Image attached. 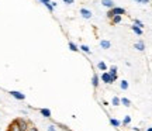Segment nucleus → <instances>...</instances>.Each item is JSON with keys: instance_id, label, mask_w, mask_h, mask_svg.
<instances>
[{"instance_id": "obj_15", "label": "nucleus", "mask_w": 152, "mask_h": 131, "mask_svg": "<svg viewBox=\"0 0 152 131\" xmlns=\"http://www.w3.org/2000/svg\"><path fill=\"white\" fill-rule=\"evenodd\" d=\"M120 102H121V104L123 106H125V107H131V100L127 97H121L120 99Z\"/></svg>"}, {"instance_id": "obj_18", "label": "nucleus", "mask_w": 152, "mask_h": 131, "mask_svg": "<svg viewBox=\"0 0 152 131\" xmlns=\"http://www.w3.org/2000/svg\"><path fill=\"white\" fill-rule=\"evenodd\" d=\"M97 69H100V71H103V72L109 71V68H107V65H106L104 62H99V64H97Z\"/></svg>"}, {"instance_id": "obj_13", "label": "nucleus", "mask_w": 152, "mask_h": 131, "mask_svg": "<svg viewBox=\"0 0 152 131\" xmlns=\"http://www.w3.org/2000/svg\"><path fill=\"white\" fill-rule=\"evenodd\" d=\"M134 48L138 49V51H144L145 49V44L142 42V41H138V42L134 44Z\"/></svg>"}, {"instance_id": "obj_8", "label": "nucleus", "mask_w": 152, "mask_h": 131, "mask_svg": "<svg viewBox=\"0 0 152 131\" xmlns=\"http://www.w3.org/2000/svg\"><path fill=\"white\" fill-rule=\"evenodd\" d=\"M38 1H39V3H42V4L45 6V7H47L51 13L54 11V7H52V4H51V0H38Z\"/></svg>"}, {"instance_id": "obj_12", "label": "nucleus", "mask_w": 152, "mask_h": 131, "mask_svg": "<svg viewBox=\"0 0 152 131\" xmlns=\"http://www.w3.org/2000/svg\"><path fill=\"white\" fill-rule=\"evenodd\" d=\"M100 47L103 49H109L110 47H111V42L107 41V40H102V41H100Z\"/></svg>"}, {"instance_id": "obj_9", "label": "nucleus", "mask_w": 152, "mask_h": 131, "mask_svg": "<svg viewBox=\"0 0 152 131\" xmlns=\"http://www.w3.org/2000/svg\"><path fill=\"white\" fill-rule=\"evenodd\" d=\"M99 76H97V73H93V76H92V86L94 87V89H97L99 87Z\"/></svg>"}, {"instance_id": "obj_5", "label": "nucleus", "mask_w": 152, "mask_h": 131, "mask_svg": "<svg viewBox=\"0 0 152 131\" xmlns=\"http://www.w3.org/2000/svg\"><path fill=\"white\" fill-rule=\"evenodd\" d=\"M7 131H21V130H20V127L17 124V121L13 120L10 124H9V127H7Z\"/></svg>"}, {"instance_id": "obj_27", "label": "nucleus", "mask_w": 152, "mask_h": 131, "mask_svg": "<svg viewBox=\"0 0 152 131\" xmlns=\"http://www.w3.org/2000/svg\"><path fill=\"white\" fill-rule=\"evenodd\" d=\"M137 3H142V4H148L149 3V0H135Z\"/></svg>"}, {"instance_id": "obj_4", "label": "nucleus", "mask_w": 152, "mask_h": 131, "mask_svg": "<svg viewBox=\"0 0 152 131\" xmlns=\"http://www.w3.org/2000/svg\"><path fill=\"white\" fill-rule=\"evenodd\" d=\"M102 81H103L104 83H107V85H111V83H113V81H111V75H110L107 71L102 73Z\"/></svg>"}, {"instance_id": "obj_31", "label": "nucleus", "mask_w": 152, "mask_h": 131, "mask_svg": "<svg viewBox=\"0 0 152 131\" xmlns=\"http://www.w3.org/2000/svg\"><path fill=\"white\" fill-rule=\"evenodd\" d=\"M6 131H7V130H6Z\"/></svg>"}, {"instance_id": "obj_28", "label": "nucleus", "mask_w": 152, "mask_h": 131, "mask_svg": "<svg viewBox=\"0 0 152 131\" xmlns=\"http://www.w3.org/2000/svg\"><path fill=\"white\" fill-rule=\"evenodd\" d=\"M62 1H64L65 4H73V3H75V0H62Z\"/></svg>"}, {"instance_id": "obj_20", "label": "nucleus", "mask_w": 152, "mask_h": 131, "mask_svg": "<svg viewBox=\"0 0 152 131\" xmlns=\"http://www.w3.org/2000/svg\"><path fill=\"white\" fill-rule=\"evenodd\" d=\"M130 123H131V116H125L124 120L121 121V124H123V126H128Z\"/></svg>"}, {"instance_id": "obj_16", "label": "nucleus", "mask_w": 152, "mask_h": 131, "mask_svg": "<svg viewBox=\"0 0 152 131\" xmlns=\"http://www.w3.org/2000/svg\"><path fill=\"white\" fill-rule=\"evenodd\" d=\"M110 124H111L113 127H115V128H117V127L121 126V121L117 120V119H113V117H111V119H110Z\"/></svg>"}, {"instance_id": "obj_7", "label": "nucleus", "mask_w": 152, "mask_h": 131, "mask_svg": "<svg viewBox=\"0 0 152 131\" xmlns=\"http://www.w3.org/2000/svg\"><path fill=\"white\" fill-rule=\"evenodd\" d=\"M39 113H41V116L45 117V119H51V116H52V113H51L49 109H39Z\"/></svg>"}, {"instance_id": "obj_17", "label": "nucleus", "mask_w": 152, "mask_h": 131, "mask_svg": "<svg viewBox=\"0 0 152 131\" xmlns=\"http://www.w3.org/2000/svg\"><path fill=\"white\" fill-rule=\"evenodd\" d=\"M68 47H69V49H71L72 52H77V51H80V49L76 47V44H73L72 41H69V44H68Z\"/></svg>"}, {"instance_id": "obj_24", "label": "nucleus", "mask_w": 152, "mask_h": 131, "mask_svg": "<svg viewBox=\"0 0 152 131\" xmlns=\"http://www.w3.org/2000/svg\"><path fill=\"white\" fill-rule=\"evenodd\" d=\"M134 24H135L137 27H140V28H142V27H144V23H142V21H140V20H134Z\"/></svg>"}, {"instance_id": "obj_6", "label": "nucleus", "mask_w": 152, "mask_h": 131, "mask_svg": "<svg viewBox=\"0 0 152 131\" xmlns=\"http://www.w3.org/2000/svg\"><path fill=\"white\" fill-rule=\"evenodd\" d=\"M80 14L83 18H86V20H89V18H92V11L87 10V9H80Z\"/></svg>"}, {"instance_id": "obj_21", "label": "nucleus", "mask_w": 152, "mask_h": 131, "mask_svg": "<svg viewBox=\"0 0 152 131\" xmlns=\"http://www.w3.org/2000/svg\"><path fill=\"white\" fill-rule=\"evenodd\" d=\"M120 87H121V90H127L128 89V82L127 81H121L120 82Z\"/></svg>"}, {"instance_id": "obj_2", "label": "nucleus", "mask_w": 152, "mask_h": 131, "mask_svg": "<svg viewBox=\"0 0 152 131\" xmlns=\"http://www.w3.org/2000/svg\"><path fill=\"white\" fill-rule=\"evenodd\" d=\"M110 13H111L114 17V16H125L127 11H125V9H123V7H115V6H114L113 9H110Z\"/></svg>"}, {"instance_id": "obj_14", "label": "nucleus", "mask_w": 152, "mask_h": 131, "mask_svg": "<svg viewBox=\"0 0 152 131\" xmlns=\"http://www.w3.org/2000/svg\"><path fill=\"white\" fill-rule=\"evenodd\" d=\"M131 30H132V33H135L137 35H142V28L137 27L135 24H132V26H131Z\"/></svg>"}, {"instance_id": "obj_22", "label": "nucleus", "mask_w": 152, "mask_h": 131, "mask_svg": "<svg viewBox=\"0 0 152 131\" xmlns=\"http://www.w3.org/2000/svg\"><path fill=\"white\" fill-rule=\"evenodd\" d=\"M80 51H83L85 54H92V49L89 48L87 45H82V47H80Z\"/></svg>"}, {"instance_id": "obj_10", "label": "nucleus", "mask_w": 152, "mask_h": 131, "mask_svg": "<svg viewBox=\"0 0 152 131\" xmlns=\"http://www.w3.org/2000/svg\"><path fill=\"white\" fill-rule=\"evenodd\" d=\"M121 18H123V16H114L111 20H110V24L111 26H115V24H120L121 23Z\"/></svg>"}, {"instance_id": "obj_1", "label": "nucleus", "mask_w": 152, "mask_h": 131, "mask_svg": "<svg viewBox=\"0 0 152 131\" xmlns=\"http://www.w3.org/2000/svg\"><path fill=\"white\" fill-rule=\"evenodd\" d=\"M17 124H18V127H20V130L21 131H27L28 127L31 126V123L27 120V119H23V117H18V119H16Z\"/></svg>"}, {"instance_id": "obj_25", "label": "nucleus", "mask_w": 152, "mask_h": 131, "mask_svg": "<svg viewBox=\"0 0 152 131\" xmlns=\"http://www.w3.org/2000/svg\"><path fill=\"white\" fill-rule=\"evenodd\" d=\"M47 131H56V126H55V124H51V126L48 127V130Z\"/></svg>"}, {"instance_id": "obj_3", "label": "nucleus", "mask_w": 152, "mask_h": 131, "mask_svg": "<svg viewBox=\"0 0 152 131\" xmlns=\"http://www.w3.org/2000/svg\"><path fill=\"white\" fill-rule=\"evenodd\" d=\"M9 94H11V96L14 99H17V100H26V94L21 92H18V90H10Z\"/></svg>"}, {"instance_id": "obj_29", "label": "nucleus", "mask_w": 152, "mask_h": 131, "mask_svg": "<svg viewBox=\"0 0 152 131\" xmlns=\"http://www.w3.org/2000/svg\"><path fill=\"white\" fill-rule=\"evenodd\" d=\"M147 131H152V128H148V130Z\"/></svg>"}, {"instance_id": "obj_11", "label": "nucleus", "mask_w": 152, "mask_h": 131, "mask_svg": "<svg viewBox=\"0 0 152 131\" xmlns=\"http://www.w3.org/2000/svg\"><path fill=\"white\" fill-rule=\"evenodd\" d=\"M102 4L104 7H107V9H113L114 7V1L113 0H102Z\"/></svg>"}, {"instance_id": "obj_26", "label": "nucleus", "mask_w": 152, "mask_h": 131, "mask_svg": "<svg viewBox=\"0 0 152 131\" xmlns=\"http://www.w3.org/2000/svg\"><path fill=\"white\" fill-rule=\"evenodd\" d=\"M27 131H38V128H37L35 126H33V124H31V126L28 127V130H27Z\"/></svg>"}, {"instance_id": "obj_23", "label": "nucleus", "mask_w": 152, "mask_h": 131, "mask_svg": "<svg viewBox=\"0 0 152 131\" xmlns=\"http://www.w3.org/2000/svg\"><path fill=\"white\" fill-rule=\"evenodd\" d=\"M120 103H121V102H120V97H117V96H114V97L111 99V104H113V106H120Z\"/></svg>"}, {"instance_id": "obj_19", "label": "nucleus", "mask_w": 152, "mask_h": 131, "mask_svg": "<svg viewBox=\"0 0 152 131\" xmlns=\"http://www.w3.org/2000/svg\"><path fill=\"white\" fill-rule=\"evenodd\" d=\"M117 71H118V69H117V66L115 65H113V66H110L109 68V73L111 75V76H115V75H117Z\"/></svg>"}, {"instance_id": "obj_30", "label": "nucleus", "mask_w": 152, "mask_h": 131, "mask_svg": "<svg viewBox=\"0 0 152 131\" xmlns=\"http://www.w3.org/2000/svg\"><path fill=\"white\" fill-rule=\"evenodd\" d=\"M69 131H73V130H69Z\"/></svg>"}, {"instance_id": "obj_32", "label": "nucleus", "mask_w": 152, "mask_h": 131, "mask_svg": "<svg viewBox=\"0 0 152 131\" xmlns=\"http://www.w3.org/2000/svg\"><path fill=\"white\" fill-rule=\"evenodd\" d=\"M151 128H152V127H151Z\"/></svg>"}]
</instances>
